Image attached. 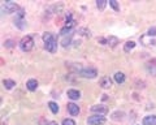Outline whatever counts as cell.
<instances>
[{"mask_svg": "<svg viewBox=\"0 0 156 125\" xmlns=\"http://www.w3.org/2000/svg\"><path fill=\"white\" fill-rule=\"evenodd\" d=\"M99 85H100L103 89H109L111 86H112V80L109 78L108 76H104V77H101V78H100Z\"/></svg>", "mask_w": 156, "mask_h": 125, "instance_id": "8", "label": "cell"}, {"mask_svg": "<svg viewBox=\"0 0 156 125\" xmlns=\"http://www.w3.org/2000/svg\"><path fill=\"white\" fill-rule=\"evenodd\" d=\"M115 81L119 85L124 84L125 82V74L122 73V72H117V73H115Z\"/></svg>", "mask_w": 156, "mask_h": 125, "instance_id": "13", "label": "cell"}, {"mask_svg": "<svg viewBox=\"0 0 156 125\" xmlns=\"http://www.w3.org/2000/svg\"><path fill=\"white\" fill-rule=\"evenodd\" d=\"M43 42H44V47L48 52L51 54H55L56 50H57V38L55 34L47 31L43 34Z\"/></svg>", "mask_w": 156, "mask_h": 125, "instance_id": "1", "label": "cell"}, {"mask_svg": "<svg viewBox=\"0 0 156 125\" xmlns=\"http://www.w3.org/2000/svg\"><path fill=\"white\" fill-rule=\"evenodd\" d=\"M4 46L8 47V48H12V47L14 46V42H13L12 39H9V41H7L5 43H4Z\"/></svg>", "mask_w": 156, "mask_h": 125, "instance_id": "26", "label": "cell"}, {"mask_svg": "<svg viewBox=\"0 0 156 125\" xmlns=\"http://www.w3.org/2000/svg\"><path fill=\"white\" fill-rule=\"evenodd\" d=\"M14 23H16V26L18 27V29H25V26H26V22L22 20V18H16V20H14Z\"/></svg>", "mask_w": 156, "mask_h": 125, "instance_id": "16", "label": "cell"}, {"mask_svg": "<svg viewBox=\"0 0 156 125\" xmlns=\"http://www.w3.org/2000/svg\"><path fill=\"white\" fill-rule=\"evenodd\" d=\"M143 125H156V116L155 115H148V116L143 117Z\"/></svg>", "mask_w": 156, "mask_h": 125, "instance_id": "10", "label": "cell"}, {"mask_svg": "<svg viewBox=\"0 0 156 125\" xmlns=\"http://www.w3.org/2000/svg\"><path fill=\"white\" fill-rule=\"evenodd\" d=\"M109 5H111L112 8H113L115 11H117V12L120 11V5H119V4H117L116 0H109Z\"/></svg>", "mask_w": 156, "mask_h": 125, "instance_id": "22", "label": "cell"}, {"mask_svg": "<svg viewBox=\"0 0 156 125\" xmlns=\"http://www.w3.org/2000/svg\"><path fill=\"white\" fill-rule=\"evenodd\" d=\"M135 47V42H133V41H129V42H126L125 43V46H124V51L125 52H130L131 50H133Z\"/></svg>", "mask_w": 156, "mask_h": 125, "instance_id": "15", "label": "cell"}, {"mask_svg": "<svg viewBox=\"0 0 156 125\" xmlns=\"http://www.w3.org/2000/svg\"><path fill=\"white\" fill-rule=\"evenodd\" d=\"M3 85H4V88L8 89V90H11L14 88V85H16V82H14L13 80H4L3 81Z\"/></svg>", "mask_w": 156, "mask_h": 125, "instance_id": "14", "label": "cell"}, {"mask_svg": "<svg viewBox=\"0 0 156 125\" xmlns=\"http://www.w3.org/2000/svg\"><path fill=\"white\" fill-rule=\"evenodd\" d=\"M66 34H72V27H68V26H64L60 30V35H66Z\"/></svg>", "mask_w": 156, "mask_h": 125, "instance_id": "20", "label": "cell"}, {"mask_svg": "<svg viewBox=\"0 0 156 125\" xmlns=\"http://www.w3.org/2000/svg\"><path fill=\"white\" fill-rule=\"evenodd\" d=\"M70 42H72V34L68 37V38H64V39H62V46L64 47H68L70 45Z\"/></svg>", "mask_w": 156, "mask_h": 125, "instance_id": "23", "label": "cell"}, {"mask_svg": "<svg viewBox=\"0 0 156 125\" xmlns=\"http://www.w3.org/2000/svg\"><path fill=\"white\" fill-rule=\"evenodd\" d=\"M62 125H76V121L72 119H64L62 120Z\"/></svg>", "mask_w": 156, "mask_h": 125, "instance_id": "24", "label": "cell"}, {"mask_svg": "<svg viewBox=\"0 0 156 125\" xmlns=\"http://www.w3.org/2000/svg\"><path fill=\"white\" fill-rule=\"evenodd\" d=\"M80 76L83 77V78H95L98 76V70L95 68H85V69H81L80 70Z\"/></svg>", "mask_w": 156, "mask_h": 125, "instance_id": "3", "label": "cell"}, {"mask_svg": "<svg viewBox=\"0 0 156 125\" xmlns=\"http://www.w3.org/2000/svg\"><path fill=\"white\" fill-rule=\"evenodd\" d=\"M107 5V0H96V7L100 9V11H103Z\"/></svg>", "mask_w": 156, "mask_h": 125, "instance_id": "19", "label": "cell"}, {"mask_svg": "<svg viewBox=\"0 0 156 125\" xmlns=\"http://www.w3.org/2000/svg\"><path fill=\"white\" fill-rule=\"evenodd\" d=\"M68 98H70L72 100H77L81 98V93L78 90L70 89V90H68Z\"/></svg>", "mask_w": 156, "mask_h": 125, "instance_id": "11", "label": "cell"}, {"mask_svg": "<svg viewBox=\"0 0 156 125\" xmlns=\"http://www.w3.org/2000/svg\"><path fill=\"white\" fill-rule=\"evenodd\" d=\"M87 123H89V125H103L105 123V119L104 116L96 115V116H90L87 119Z\"/></svg>", "mask_w": 156, "mask_h": 125, "instance_id": "5", "label": "cell"}, {"mask_svg": "<svg viewBox=\"0 0 156 125\" xmlns=\"http://www.w3.org/2000/svg\"><path fill=\"white\" fill-rule=\"evenodd\" d=\"M147 35L148 37H155L156 35V27H150L148 31H147Z\"/></svg>", "mask_w": 156, "mask_h": 125, "instance_id": "25", "label": "cell"}, {"mask_svg": "<svg viewBox=\"0 0 156 125\" xmlns=\"http://www.w3.org/2000/svg\"><path fill=\"white\" fill-rule=\"evenodd\" d=\"M98 42H99L100 45H108V41H107L105 38H98Z\"/></svg>", "mask_w": 156, "mask_h": 125, "instance_id": "27", "label": "cell"}, {"mask_svg": "<svg viewBox=\"0 0 156 125\" xmlns=\"http://www.w3.org/2000/svg\"><path fill=\"white\" fill-rule=\"evenodd\" d=\"M91 112L103 116V115H105L107 112H108V108H107L105 105H103V104H95V105H92L91 107Z\"/></svg>", "mask_w": 156, "mask_h": 125, "instance_id": "6", "label": "cell"}, {"mask_svg": "<svg viewBox=\"0 0 156 125\" xmlns=\"http://www.w3.org/2000/svg\"><path fill=\"white\" fill-rule=\"evenodd\" d=\"M48 107H50L52 113H57L58 112V105L55 102H50V103H48Z\"/></svg>", "mask_w": 156, "mask_h": 125, "instance_id": "18", "label": "cell"}, {"mask_svg": "<svg viewBox=\"0 0 156 125\" xmlns=\"http://www.w3.org/2000/svg\"><path fill=\"white\" fill-rule=\"evenodd\" d=\"M46 125H58V124H57L56 121H48Z\"/></svg>", "mask_w": 156, "mask_h": 125, "instance_id": "28", "label": "cell"}, {"mask_svg": "<svg viewBox=\"0 0 156 125\" xmlns=\"http://www.w3.org/2000/svg\"><path fill=\"white\" fill-rule=\"evenodd\" d=\"M20 47H21V50L23 52L31 51L33 47H34V39H33V37H30V35L23 37L22 39H21V42H20Z\"/></svg>", "mask_w": 156, "mask_h": 125, "instance_id": "2", "label": "cell"}, {"mask_svg": "<svg viewBox=\"0 0 156 125\" xmlns=\"http://www.w3.org/2000/svg\"><path fill=\"white\" fill-rule=\"evenodd\" d=\"M68 112H69L72 116H78L80 113V107L76 103H68Z\"/></svg>", "mask_w": 156, "mask_h": 125, "instance_id": "9", "label": "cell"}, {"mask_svg": "<svg viewBox=\"0 0 156 125\" xmlns=\"http://www.w3.org/2000/svg\"><path fill=\"white\" fill-rule=\"evenodd\" d=\"M26 88H27V90H30V91H35L37 88H38V81L34 80V78L29 80L26 82Z\"/></svg>", "mask_w": 156, "mask_h": 125, "instance_id": "12", "label": "cell"}, {"mask_svg": "<svg viewBox=\"0 0 156 125\" xmlns=\"http://www.w3.org/2000/svg\"><path fill=\"white\" fill-rule=\"evenodd\" d=\"M3 11L5 13H13V12L20 11V8H18V5L14 2H12V0H8V2H5L3 4Z\"/></svg>", "mask_w": 156, "mask_h": 125, "instance_id": "4", "label": "cell"}, {"mask_svg": "<svg viewBox=\"0 0 156 125\" xmlns=\"http://www.w3.org/2000/svg\"><path fill=\"white\" fill-rule=\"evenodd\" d=\"M146 70H147L150 74L156 76V59L150 60L147 64H146Z\"/></svg>", "mask_w": 156, "mask_h": 125, "instance_id": "7", "label": "cell"}, {"mask_svg": "<svg viewBox=\"0 0 156 125\" xmlns=\"http://www.w3.org/2000/svg\"><path fill=\"white\" fill-rule=\"evenodd\" d=\"M112 119L113 120H122L124 119V112H115L112 115Z\"/></svg>", "mask_w": 156, "mask_h": 125, "instance_id": "21", "label": "cell"}, {"mask_svg": "<svg viewBox=\"0 0 156 125\" xmlns=\"http://www.w3.org/2000/svg\"><path fill=\"white\" fill-rule=\"evenodd\" d=\"M107 41H108V45L111 47H116L117 46V43H119V39H117L116 37H109V38H107Z\"/></svg>", "mask_w": 156, "mask_h": 125, "instance_id": "17", "label": "cell"}]
</instances>
